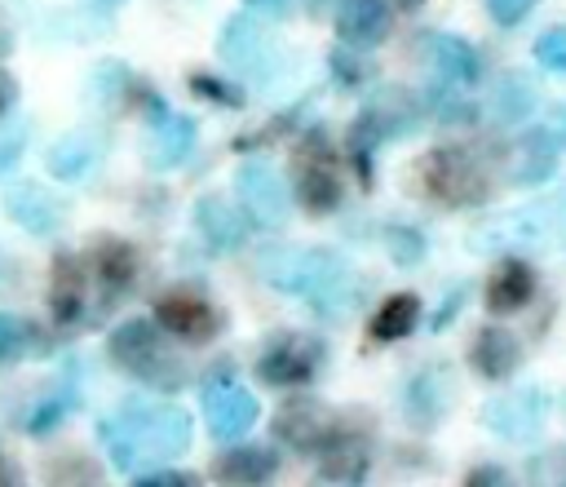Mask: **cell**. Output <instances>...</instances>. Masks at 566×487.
<instances>
[{"label":"cell","instance_id":"23","mask_svg":"<svg viewBox=\"0 0 566 487\" xmlns=\"http://www.w3.org/2000/svg\"><path fill=\"white\" fill-rule=\"evenodd\" d=\"M221 53L230 66L239 71H265V53H270V40H265V27L252 22V18H230L226 31H221Z\"/></svg>","mask_w":566,"mask_h":487},{"label":"cell","instance_id":"2","mask_svg":"<svg viewBox=\"0 0 566 487\" xmlns=\"http://www.w3.org/2000/svg\"><path fill=\"white\" fill-rule=\"evenodd\" d=\"M106 345H111V359H115L124 372H133L137 381H146V385L177 390V385L186 381V363L159 341V332H155L150 319H128V323H119Z\"/></svg>","mask_w":566,"mask_h":487},{"label":"cell","instance_id":"32","mask_svg":"<svg viewBox=\"0 0 566 487\" xmlns=\"http://www.w3.org/2000/svg\"><path fill=\"white\" fill-rule=\"evenodd\" d=\"M535 58H539L544 71L566 75V27H548V31L535 40Z\"/></svg>","mask_w":566,"mask_h":487},{"label":"cell","instance_id":"19","mask_svg":"<svg viewBox=\"0 0 566 487\" xmlns=\"http://www.w3.org/2000/svg\"><path fill=\"white\" fill-rule=\"evenodd\" d=\"M279 474V452L265 447V443H239V447H226L217 460H212V478L221 483H265Z\"/></svg>","mask_w":566,"mask_h":487},{"label":"cell","instance_id":"44","mask_svg":"<svg viewBox=\"0 0 566 487\" xmlns=\"http://www.w3.org/2000/svg\"><path fill=\"white\" fill-rule=\"evenodd\" d=\"M398 4H420V0H398Z\"/></svg>","mask_w":566,"mask_h":487},{"label":"cell","instance_id":"24","mask_svg":"<svg viewBox=\"0 0 566 487\" xmlns=\"http://www.w3.org/2000/svg\"><path fill=\"white\" fill-rule=\"evenodd\" d=\"M97 164H102V146L88 142V133H66L49 146V173L57 182H84L97 173Z\"/></svg>","mask_w":566,"mask_h":487},{"label":"cell","instance_id":"18","mask_svg":"<svg viewBox=\"0 0 566 487\" xmlns=\"http://www.w3.org/2000/svg\"><path fill=\"white\" fill-rule=\"evenodd\" d=\"M336 35L354 49H371L389 35V4L385 0H340Z\"/></svg>","mask_w":566,"mask_h":487},{"label":"cell","instance_id":"20","mask_svg":"<svg viewBox=\"0 0 566 487\" xmlns=\"http://www.w3.org/2000/svg\"><path fill=\"white\" fill-rule=\"evenodd\" d=\"M482 297H486V310H491V314H513V310H522V305L535 297V270H531L526 261L509 257V261H500V266L491 270Z\"/></svg>","mask_w":566,"mask_h":487},{"label":"cell","instance_id":"33","mask_svg":"<svg viewBox=\"0 0 566 487\" xmlns=\"http://www.w3.org/2000/svg\"><path fill=\"white\" fill-rule=\"evenodd\" d=\"M190 89H203V97H212V102H221V106H243V93H239L234 84L208 75V71H195V75H190Z\"/></svg>","mask_w":566,"mask_h":487},{"label":"cell","instance_id":"10","mask_svg":"<svg viewBox=\"0 0 566 487\" xmlns=\"http://www.w3.org/2000/svg\"><path fill=\"white\" fill-rule=\"evenodd\" d=\"M4 213H9L27 235H35V239L53 235V230L66 221V204H62L53 190H44L40 182H18V186L4 195Z\"/></svg>","mask_w":566,"mask_h":487},{"label":"cell","instance_id":"46","mask_svg":"<svg viewBox=\"0 0 566 487\" xmlns=\"http://www.w3.org/2000/svg\"><path fill=\"white\" fill-rule=\"evenodd\" d=\"M0 478H4V460H0Z\"/></svg>","mask_w":566,"mask_h":487},{"label":"cell","instance_id":"1","mask_svg":"<svg viewBox=\"0 0 566 487\" xmlns=\"http://www.w3.org/2000/svg\"><path fill=\"white\" fill-rule=\"evenodd\" d=\"M102 443L115 469H137L142 460H172L190 447V416L177 403H137L128 398L115 416L102 421Z\"/></svg>","mask_w":566,"mask_h":487},{"label":"cell","instance_id":"29","mask_svg":"<svg viewBox=\"0 0 566 487\" xmlns=\"http://www.w3.org/2000/svg\"><path fill=\"white\" fill-rule=\"evenodd\" d=\"M491 106H495V115H500L504 124H522V120L531 115V106H535L531 80L517 75V71L500 75V80H495V93H491Z\"/></svg>","mask_w":566,"mask_h":487},{"label":"cell","instance_id":"3","mask_svg":"<svg viewBox=\"0 0 566 487\" xmlns=\"http://www.w3.org/2000/svg\"><path fill=\"white\" fill-rule=\"evenodd\" d=\"M420 186H424L429 199L451 204V208H464V204H478V199L491 195L486 168L464 146H438V151H429L420 159Z\"/></svg>","mask_w":566,"mask_h":487},{"label":"cell","instance_id":"35","mask_svg":"<svg viewBox=\"0 0 566 487\" xmlns=\"http://www.w3.org/2000/svg\"><path fill=\"white\" fill-rule=\"evenodd\" d=\"M531 9H535V0H486V13L495 27H517Z\"/></svg>","mask_w":566,"mask_h":487},{"label":"cell","instance_id":"9","mask_svg":"<svg viewBox=\"0 0 566 487\" xmlns=\"http://www.w3.org/2000/svg\"><path fill=\"white\" fill-rule=\"evenodd\" d=\"M482 421L486 429H495L500 438H513V443H526L539 434L544 425V394L535 385H517L513 394H500L482 407Z\"/></svg>","mask_w":566,"mask_h":487},{"label":"cell","instance_id":"11","mask_svg":"<svg viewBox=\"0 0 566 487\" xmlns=\"http://www.w3.org/2000/svg\"><path fill=\"white\" fill-rule=\"evenodd\" d=\"M155 323L164 332L181 336V341H208L221 328V314L203 297H195V292H168L155 305Z\"/></svg>","mask_w":566,"mask_h":487},{"label":"cell","instance_id":"7","mask_svg":"<svg viewBox=\"0 0 566 487\" xmlns=\"http://www.w3.org/2000/svg\"><path fill=\"white\" fill-rule=\"evenodd\" d=\"M234 195L243 204V213L256 221V226H283L287 213H292V199H287V186L283 177L270 168V164H243L239 177H234Z\"/></svg>","mask_w":566,"mask_h":487},{"label":"cell","instance_id":"27","mask_svg":"<svg viewBox=\"0 0 566 487\" xmlns=\"http://www.w3.org/2000/svg\"><path fill=\"white\" fill-rule=\"evenodd\" d=\"M367 465H371V452H367V443H358V438H345V443H327V456L318 460V478L323 483H358L363 474H367Z\"/></svg>","mask_w":566,"mask_h":487},{"label":"cell","instance_id":"14","mask_svg":"<svg viewBox=\"0 0 566 487\" xmlns=\"http://www.w3.org/2000/svg\"><path fill=\"white\" fill-rule=\"evenodd\" d=\"M469 367L482 376V381H509L517 367H522V345L509 328H482L469 345Z\"/></svg>","mask_w":566,"mask_h":487},{"label":"cell","instance_id":"17","mask_svg":"<svg viewBox=\"0 0 566 487\" xmlns=\"http://www.w3.org/2000/svg\"><path fill=\"white\" fill-rule=\"evenodd\" d=\"M195 146V124L186 115H159L142 142L146 168H177Z\"/></svg>","mask_w":566,"mask_h":487},{"label":"cell","instance_id":"42","mask_svg":"<svg viewBox=\"0 0 566 487\" xmlns=\"http://www.w3.org/2000/svg\"><path fill=\"white\" fill-rule=\"evenodd\" d=\"M13 97H18V84H13V75H9V71H0V115L13 106Z\"/></svg>","mask_w":566,"mask_h":487},{"label":"cell","instance_id":"28","mask_svg":"<svg viewBox=\"0 0 566 487\" xmlns=\"http://www.w3.org/2000/svg\"><path fill=\"white\" fill-rule=\"evenodd\" d=\"M420 323V297L416 292H394L376 314H371V336L376 341H402Z\"/></svg>","mask_w":566,"mask_h":487},{"label":"cell","instance_id":"22","mask_svg":"<svg viewBox=\"0 0 566 487\" xmlns=\"http://www.w3.org/2000/svg\"><path fill=\"white\" fill-rule=\"evenodd\" d=\"M88 301V266L80 270V257H57L49 279V310L57 323H75Z\"/></svg>","mask_w":566,"mask_h":487},{"label":"cell","instance_id":"15","mask_svg":"<svg viewBox=\"0 0 566 487\" xmlns=\"http://www.w3.org/2000/svg\"><path fill=\"white\" fill-rule=\"evenodd\" d=\"M451 407V381L447 372H416L402 390V416L416 429H433Z\"/></svg>","mask_w":566,"mask_h":487},{"label":"cell","instance_id":"5","mask_svg":"<svg viewBox=\"0 0 566 487\" xmlns=\"http://www.w3.org/2000/svg\"><path fill=\"white\" fill-rule=\"evenodd\" d=\"M318 367H323V341L305 332L270 336V345L256 359V376L265 385H301V381H314Z\"/></svg>","mask_w":566,"mask_h":487},{"label":"cell","instance_id":"21","mask_svg":"<svg viewBox=\"0 0 566 487\" xmlns=\"http://www.w3.org/2000/svg\"><path fill=\"white\" fill-rule=\"evenodd\" d=\"M424 53H429V66L442 84H473L482 75V62H478V49L460 35H429L424 40Z\"/></svg>","mask_w":566,"mask_h":487},{"label":"cell","instance_id":"41","mask_svg":"<svg viewBox=\"0 0 566 487\" xmlns=\"http://www.w3.org/2000/svg\"><path fill=\"white\" fill-rule=\"evenodd\" d=\"M464 478H469V483H504L509 474H504L500 465H473V469H469Z\"/></svg>","mask_w":566,"mask_h":487},{"label":"cell","instance_id":"16","mask_svg":"<svg viewBox=\"0 0 566 487\" xmlns=\"http://www.w3.org/2000/svg\"><path fill=\"white\" fill-rule=\"evenodd\" d=\"M296 195L310 213H332L340 204V177L336 159L327 151H305L296 164Z\"/></svg>","mask_w":566,"mask_h":487},{"label":"cell","instance_id":"25","mask_svg":"<svg viewBox=\"0 0 566 487\" xmlns=\"http://www.w3.org/2000/svg\"><path fill=\"white\" fill-rule=\"evenodd\" d=\"M88 266H93V274L106 283V292H124V288H133V279H137V252H133L124 239H102V244L93 248Z\"/></svg>","mask_w":566,"mask_h":487},{"label":"cell","instance_id":"37","mask_svg":"<svg viewBox=\"0 0 566 487\" xmlns=\"http://www.w3.org/2000/svg\"><path fill=\"white\" fill-rule=\"evenodd\" d=\"M22 146H27V133H22V128H4V133H0V177L18 164Z\"/></svg>","mask_w":566,"mask_h":487},{"label":"cell","instance_id":"12","mask_svg":"<svg viewBox=\"0 0 566 487\" xmlns=\"http://www.w3.org/2000/svg\"><path fill=\"white\" fill-rule=\"evenodd\" d=\"M504 164H509V182L513 186H539V182H548L553 168H557V142H553V133L548 128H526L522 137H513Z\"/></svg>","mask_w":566,"mask_h":487},{"label":"cell","instance_id":"13","mask_svg":"<svg viewBox=\"0 0 566 487\" xmlns=\"http://www.w3.org/2000/svg\"><path fill=\"white\" fill-rule=\"evenodd\" d=\"M190 221H195L199 239H203L212 252H234V248H243V239H248L243 213H239L230 199H221V195H203V199L195 204Z\"/></svg>","mask_w":566,"mask_h":487},{"label":"cell","instance_id":"6","mask_svg":"<svg viewBox=\"0 0 566 487\" xmlns=\"http://www.w3.org/2000/svg\"><path fill=\"white\" fill-rule=\"evenodd\" d=\"M274 438L292 452H323L336 438V416L318 398H287L274 412Z\"/></svg>","mask_w":566,"mask_h":487},{"label":"cell","instance_id":"38","mask_svg":"<svg viewBox=\"0 0 566 487\" xmlns=\"http://www.w3.org/2000/svg\"><path fill=\"white\" fill-rule=\"evenodd\" d=\"M142 487H186V483H195V474H181V469H146L142 478H137Z\"/></svg>","mask_w":566,"mask_h":487},{"label":"cell","instance_id":"34","mask_svg":"<svg viewBox=\"0 0 566 487\" xmlns=\"http://www.w3.org/2000/svg\"><path fill=\"white\" fill-rule=\"evenodd\" d=\"M531 478H548V483H566V447H548L531 460Z\"/></svg>","mask_w":566,"mask_h":487},{"label":"cell","instance_id":"30","mask_svg":"<svg viewBox=\"0 0 566 487\" xmlns=\"http://www.w3.org/2000/svg\"><path fill=\"white\" fill-rule=\"evenodd\" d=\"M31 328L18 319V314H9V310H0V363H13V359H22L31 345Z\"/></svg>","mask_w":566,"mask_h":487},{"label":"cell","instance_id":"4","mask_svg":"<svg viewBox=\"0 0 566 487\" xmlns=\"http://www.w3.org/2000/svg\"><path fill=\"white\" fill-rule=\"evenodd\" d=\"M345 261L336 252H323V248H274L261 257V274L279 288V292H296V297H310L318 283H327Z\"/></svg>","mask_w":566,"mask_h":487},{"label":"cell","instance_id":"40","mask_svg":"<svg viewBox=\"0 0 566 487\" xmlns=\"http://www.w3.org/2000/svg\"><path fill=\"white\" fill-rule=\"evenodd\" d=\"M57 421H62V403H44V407H40V416H31L27 425H31L35 434H44V429H49V425H57Z\"/></svg>","mask_w":566,"mask_h":487},{"label":"cell","instance_id":"43","mask_svg":"<svg viewBox=\"0 0 566 487\" xmlns=\"http://www.w3.org/2000/svg\"><path fill=\"white\" fill-rule=\"evenodd\" d=\"M305 4H310V9H314V13H327V9H332V4H336V0H305Z\"/></svg>","mask_w":566,"mask_h":487},{"label":"cell","instance_id":"45","mask_svg":"<svg viewBox=\"0 0 566 487\" xmlns=\"http://www.w3.org/2000/svg\"><path fill=\"white\" fill-rule=\"evenodd\" d=\"M562 142H566V124H562Z\"/></svg>","mask_w":566,"mask_h":487},{"label":"cell","instance_id":"39","mask_svg":"<svg viewBox=\"0 0 566 487\" xmlns=\"http://www.w3.org/2000/svg\"><path fill=\"white\" fill-rule=\"evenodd\" d=\"M292 4H296V0H248V9H252L256 18H265V22L287 18V13H292Z\"/></svg>","mask_w":566,"mask_h":487},{"label":"cell","instance_id":"36","mask_svg":"<svg viewBox=\"0 0 566 487\" xmlns=\"http://www.w3.org/2000/svg\"><path fill=\"white\" fill-rule=\"evenodd\" d=\"M332 71H336L345 84H358V80H367L371 62H367V58H358V53H349V49H340V53H332Z\"/></svg>","mask_w":566,"mask_h":487},{"label":"cell","instance_id":"26","mask_svg":"<svg viewBox=\"0 0 566 487\" xmlns=\"http://www.w3.org/2000/svg\"><path fill=\"white\" fill-rule=\"evenodd\" d=\"M358 297H363V288H358L354 270L340 266L327 283H318V288L310 292V305H314V314H323V319H349L354 305H358Z\"/></svg>","mask_w":566,"mask_h":487},{"label":"cell","instance_id":"31","mask_svg":"<svg viewBox=\"0 0 566 487\" xmlns=\"http://www.w3.org/2000/svg\"><path fill=\"white\" fill-rule=\"evenodd\" d=\"M385 244H389V257H394L398 266H416V261L424 257V239H420V230H411V226H394V230L385 235Z\"/></svg>","mask_w":566,"mask_h":487},{"label":"cell","instance_id":"8","mask_svg":"<svg viewBox=\"0 0 566 487\" xmlns=\"http://www.w3.org/2000/svg\"><path fill=\"white\" fill-rule=\"evenodd\" d=\"M256 398L252 390H243L239 381H217L203 390V416H208V429L217 443H234L243 438L252 425H256Z\"/></svg>","mask_w":566,"mask_h":487}]
</instances>
